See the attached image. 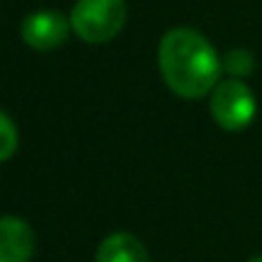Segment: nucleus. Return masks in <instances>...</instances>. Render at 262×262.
Segmentation results:
<instances>
[{
    "label": "nucleus",
    "instance_id": "f257e3e1",
    "mask_svg": "<svg viewBox=\"0 0 262 262\" xmlns=\"http://www.w3.org/2000/svg\"><path fill=\"white\" fill-rule=\"evenodd\" d=\"M158 67L171 92L183 99H201L219 84L224 64L206 36L193 28H173L161 38Z\"/></svg>",
    "mask_w": 262,
    "mask_h": 262
},
{
    "label": "nucleus",
    "instance_id": "f03ea898",
    "mask_svg": "<svg viewBox=\"0 0 262 262\" xmlns=\"http://www.w3.org/2000/svg\"><path fill=\"white\" fill-rule=\"evenodd\" d=\"M72 31L87 43L112 41L125 20L127 5L125 0H77L72 8Z\"/></svg>",
    "mask_w": 262,
    "mask_h": 262
},
{
    "label": "nucleus",
    "instance_id": "7ed1b4c3",
    "mask_svg": "<svg viewBox=\"0 0 262 262\" xmlns=\"http://www.w3.org/2000/svg\"><path fill=\"white\" fill-rule=\"evenodd\" d=\"M209 107H211V117L224 130H245L255 120V112H257L252 89L237 77L224 79L214 87Z\"/></svg>",
    "mask_w": 262,
    "mask_h": 262
},
{
    "label": "nucleus",
    "instance_id": "20e7f679",
    "mask_svg": "<svg viewBox=\"0 0 262 262\" xmlns=\"http://www.w3.org/2000/svg\"><path fill=\"white\" fill-rule=\"evenodd\" d=\"M69 28L72 20H67L59 10H36L23 18L20 38L36 51H51L67 41Z\"/></svg>",
    "mask_w": 262,
    "mask_h": 262
},
{
    "label": "nucleus",
    "instance_id": "39448f33",
    "mask_svg": "<svg viewBox=\"0 0 262 262\" xmlns=\"http://www.w3.org/2000/svg\"><path fill=\"white\" fill-rule=\"evenodd\" d=\"M33 250V229L18 216H0V262H31Z\"/></svg>",
    "mask_w": 262,
    "mask_h": 262
},
{
    "label": "nucleus",
    "instance_id": "423d86ee",
    "mask_svg": "<svg viewBox=\"0 0 262 262\" xmlns=\"http://www.w3.org/2000/svg\"><path fill=\"white\" fill-rule=\"evenodd\" d=\"M97 262H150L143 242L127 232H115L102 239L97 250Z\"/></svg>",
    "mask_w": 262,
    "mask_h": 262
},
{
    "label": "nucleus",
    "instance_id": "0eeeda50",
    "mask_svg": "<svg viewBox=\"0 0 262 262\" xmlns=\"http://www.w3.org/2000/svg\"><path fill=\"white\" fill-rule=\"evenodd\" d=\"M15 150H18V130H15L13 120L0 110V161L13 158Z\"/></svg>",
    "mask_w": 262,
    "mask_h": 262
},
{
    "label": "nucleus",
    "instance_id": "6e6552de",
    "mask_svg": "<svg viewBox=\"0 0 262 262\" xmlns=\"http://www.w3.org/2000/svg\"><path fill=\"white\" fill-rule=\"evenodd\" d=\"M224 64V69L232 74V77H247L252 69H255V59H252V54L250 51H245V49H234V51H229L227 54V59L222 61Z\"/></svg>",
    "mask_w": 262,
    "mask_h": 262
},
{
    "label": "nucleus",
    "instance_id": "1a4fd4ad",
    "mask_svg": "<svg viewBox=\"0 0 262 262\" xmlns=\"http://www.w3.org/2000/svg\"><path fill=\"white\" fill-rule=\"evenodd\" d=\"M250 262H262V257H252V260H250Z\"/></svg>",
    "mask_w": 262,
    "mask_h": 262
}]
</instances>
